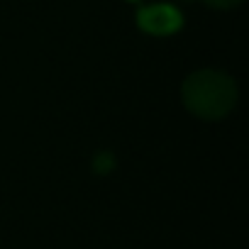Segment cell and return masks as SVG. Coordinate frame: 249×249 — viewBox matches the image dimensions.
Masks as SVG:
<instances>
[{
  "mask_svg": "<svg viewBox=\"0 0 249 249\" xmlns=\"http://www.w3.org/2000/svg\"><path fill=\"white\" fill-rule=\"evenodd\" d=\"M181 100L183 107L205 122H215L227 117L237 100H239V88L237 81L220 69H198L188 73L181 83Z\"/></svg>",
  "mask_w": 249,
  "mask_h": 249,
  "instance_id": "cell-1",
  "label": "cell"
},
{
  "mask_svg": "<svg viewBox=\"0 0 249 249\" xmlns=\"http://www.w3.org/2000/svg\"><path fill=\"white\" fill-rule=\"evenodd\" d=\"M137 27L152 37H171L183 27V15L176 5L152 3L137 10Z\"/></svg>",
  "mask_w": 249,
  "mask_h": 249,
  "instance_id": "cell-2",
  "label": "cell"
},
{
  "mask_svg": "<svg viewBox=\"0 0 249 249\" xmlns=\"http://www.w3.org/2000/svg\"><path fill=\"white\" fill-rule=\"evenodd\" d=\"M203 3L210 5V8H215V10H232L239 3H244V0H203Z\"/></svg>",
  "mask_w": 249,
  "mask_h": 249,
  "instance_id": "cell-3",
  "label": "cell"
}]
</instances>
